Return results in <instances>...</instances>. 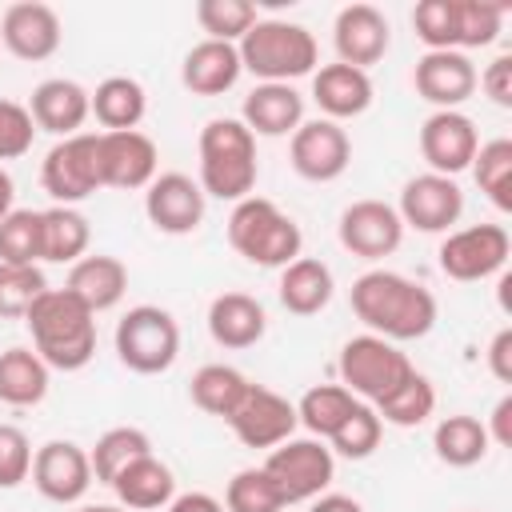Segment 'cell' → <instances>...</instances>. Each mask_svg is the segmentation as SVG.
<instances>
[{"mask_svg": "<svg viewBox=\"0 0 512 512\" xmlns=\"http://www.w3.org/2000/svg\"><path fill=\"white\" fill-rule=\"evenodd\" d=\"M352 312L372 336L392 340V344L428 336L440 316L436 296L424 284L400 272H388V268H372L352 280Z\"/></svg>", "mask_w": 512, "mask_h": 512, "instance_id": "1", "label": "cell"}, {"mask_svg": "<svg viewBox=\"0 0 512 512\" xmlns=\"http://www.w3.org/2000/svg\"><path fill=\"white\" fill-rule=\"evenodd\" d=\"M32 352L56 372H80L96 356V316L68 292L48 288L24 316Z\"/></svg>", "mask_w": 512, "mask_h": 512, "instance_id": "2", "label": "cell"}, {"mask_svg": "<svg viewBox=\"0 0 512 512\" xmlns=\"http://www.w3.org/2000/svg\"><path fill=\"white\" fill-rule=\"evenodd\" d=\"M260 176L256 136L236 116H216L200 128V188L216 200H244L252 196Z\"/></svg>", "mask_w": 512, "mask_h": 512, "instance_id": "3", "label": "cell"}, {"mask_svg": "<svg viewBox=\"0 0 512 512\" xmlns=\"http://www.w3.org/2000/svg\"><path fill=\"white\" fill-rule=\"evenodd\" d=\"M240 68L252 72L260 84H292L316 72L320 48L304 24L292 20H256L244 40L236 44Z\"/></svg>", "mask_w": 512, "mask_h": 512, "instance_id": "4", "label": "cell"}, {"mask_svg": "<svg viewBox=\"0 0 512 512\" xmlns=\"http://www.w3.org/2000/svg\"><path fill=\"white\" fill-rule=\"evenodd\" d=\"M228 244L256 268H284L300 256L304 232L288 212H280V204L244 196L228 216Z\"/></svg>", "mask_w": 512, "mask_h": 512, "instance_id": "5", "label": "cell"}, {"mask_svg": "<svg viewBox=\"0 0 512 512\" xmlns=\"http://www.w3.org/2000/svg\"><path fill=\"white\" fill-rule=\"evenodd\" d=\"M336 368H340V384H344L356 400H364V404H372V408H376L384 396H392V392L416 372L412 360H408L392 340H380V336H372V332H360V336L344 340Z\"/></svg>", "mask_w": 512, "mask_h": 512, "instance_id": "6", "label": "cell"}, {"mask_svg": "<svg viewBox=\"0 0 512 512\" xmlns=\"http://www.w3.org/2000/svg\"><path fill=\"white\" fill-rule=\"evenodd\" d=\"M116 356L136 376H160L180 356V324L168 308L136 304L116 324Z\"/></svg>", "mask_w": 512, "mask_h": 512, "instance_id": "7", "label": "cell"}, {"mask_svg": "<svg viewBox=\"0 0 512 512\" xmlns=\"http://www.w3.org/2000/svg\"><path fill=\"white\" fill-rule=\"evenodd\" d=\"M260 468L268 472V480L276 484L284 504H304V500H316L320 492H328V484L336 476V456L324 440L300 436V440L276 444Z\"/></svg>", "mask_w": 512, "mask_h": 512, "instance_id": "8", "label": "cell"}, {"mask_svg": "<svg viewBox=\"0 0 512 512\" xmlns=\"http://www.w3.org/2000/svg\"><path fill=\"white\" fill-rule=\"evenodd\" d=\"M508 252H512V236L504 224H468V228L444 236L436 260H440V272L448 280L476 284V280L504 272Z\"/></svg>", "mask_w": 512, "mask_h": 512, "instance_id": "9", "label": "cell"}, {"mask_svg": "<svg viewBox=\"0 0 512 512\" xmlns=\"http://www.w3.org/2000/svg\"><path fill=\"white\" fill-rule=\"evenodd\" d=\"M100 132H76L48 148L40 164V184L56 204L76 208L92 192H100V160H96Z\"/></svg>", "mask_w": 512, "mask_h": 512, "instance_id": "10", "label": "cell"}, {"mask_svg": "<svg viewBox=\"0 0 512 512\" xmlns=\"http://www.w3.org/2000/svg\"><path fill=\"white\" fill-rule=\"evenodd\" d=\"M288 160L296 168V176L312 180V184H328L340 180L352 164V140L336 120H304L292 140H288Z\"/></svg>", "mask_w": 512, "mask_h": 512, "instance_id": "11", "label": "cell"}, {"mask_svg": "<svg viewBox=\"0 0 512 512\" xmlns=\"http://www.w3.org/2000/svg\"><path fill=\"white\" fill-rule=\"evenodd\" d=\"M224 424L232 428V436L244 448H268L272 452L276 444L292 440L300 420H296V404L288 396H280V392H272L264 384H252Z\"/></svg>", "mask_w": 512, "mask_h": 512, "instance_id": "12", "label": "cell"}, {"mask_svg": "<svg viewBox=\"0 0 512 512\" xmlns=\"http://www.w3.org/2000/svg\"><path fill=\"white\" fill-rule=\"evenodd\" d=\"M204 208H208L204 188L192 176H184V172H160L144 188V216L164 236H188V232H196L204 224Z\"/></svg>", "mask_w": 512, "mask_h": 512, "instance_id": "13", "label": "cell"}, {"mask_svg": "<svg viewBox=\"0 0 512 512\" xmlns=\"http://www.w3.org/2000/svg\"><path fill=\"white\" fill-rule=\"evenodd\" d=\"M400 224L416 228V232H448L460 216H464V192L452 176H436V172H420L400 188Z\"/></svg>", "mask_w": 512, "mask_h": 512, "instance_id": "14", "label": "cell"}, {"mask_svg": "<svg viewBox=\"0 0 512 512\" xmlns=\"http://www.w3.org/2000/svg\"><path fill=\"white\" fill-rule=\"evenodd\" d=\"M96 160H100V188H120L136 192L156 180V144L140 128L132 132H100L96 140Z\"/></svg>", "mask_w": 512, "mask_h": 512, "instance_id": "15", "label": "cell"}, {"mask_svg": "<svg viewBox=\"0 0 512 512\" xmlns=\"http://www.w3.org/2000/svg\"><path fill=\"white\" fill-rule=\"evenodd\" d=\"M92 480V460L72 440H48L32 456V484L52 504H80Z\"/></svg>", "mask_w": 512, "mask_h": 512, "instance_id": "16", "label": "cell"}, {"mask_svg": "<svg viewBox=\"0 0 512 512\" xmlns=\"http://www.w3.org/2000/svg\"><path fill=\"white\" fill-rule=\"evenodd\" d=\"M336 236L340 244L360 256V260H380V256H392L404 240V224H400V212L384 200H352L344 212H340V224H336Z\"/></svg>", "mask_w": 512, "mask_h": 512, "instance_id": "17", "label": "cell"}, {"mask_svg": "<svg viewBox=\"0 0 512 512\" xmlns=\"http://www.w3.org/2000/svg\"><path fill=\"white\" fill-rule=\"evenodd\" d=\"M480 148V132L472 124V116H464L460 108L452 112H432L420 124V156L428 160V172L436 176H452L472 168V156Z\"/></svg>", "mask_w": 512, "mask_h": 512, "instance_id": "18", "label": "cell"}, {"mask_svg": "<svg viewBox=\"0 0 512 512\" xmlns=\"http://www.w3.org/2000/svg\"><path fill=\"white\" fill-rule=\"evenodd\" d=\"M64 40V28H60V16L52 4H40V0H20V4H8L4 16H0V44L16 56V60H48L56 56Z\"/></svg>", "mask_w": 512, "mask_h": 512, "instance_id": "19", "label": "cell"}, {"mask_svg": "<svg viewBox=\"0 0 512 512\" xmlns=\"http://www.w3.org/2000/svg\"><path fill=\"white\" fill-rule=\"evenodd\" d=\"M332 44H336V60L340 64H352V68L368 72L372 64L384 60V52L392 44L388 16L380 8H372V4H348V8L336 12Z\"/></svg>", "mask_w": 512, "mask_h": 512, "instance_id": "20", "label": "cell"}, {"mask_svg": "<svg viewBox=\"0 0 512 512\" xmlns=\"http://www.w3.org/2000/svg\"><path fill=\"white\" fill-rule=\"evenodd\" d=\"M412 84L436 112H452L476 92V64L468 52H424L412 68Z\"/></svg>", "mask_w": 512, "mask_h": 512, "instance_id": "21", "label": "cell"}, {"mask_svg": "<svg viewBox=\"0 0 512 512\" xmlns=\"http://www.w3.org/2000/svg\"><path fill=\"white\" fill-rule=\"evenodd\" d=\"M28 112H32L36 132H52V136L64 140V136H76L84 128V120L92 116V100H88V88L84 84L64 80V76H52V80H40L32 88Z\"/></svg>", "mask_w": 512, "mask_h": 512, "instance_id": "22", "label": "cell"}, {"mask_svg": "<svg viewBox=\"0 0 512 512\" xmlns=\"http://www.w3.org/2000/svg\"><path fill=\"white\" fill-rule=\"evenodd\" d=\"M312 100L324 120H352L372 108V76L352 68V64H324L312 72Z\"/></svg>", "mask_w": 512, "mask_h": 512, "instance_id": "23", "label": "cell"}, {"mask_svg": "<svg viewBox=\"0 0 512 512\" xmlns=\"http://www.w3.org/2000/svg\"><path fill=\"white\" fill-rule=\"evenodd\" d=\"M236 120L252 136H292L304 124V96L292 84H256Z\"/></svg>", "mask_w": 512, "mask_h": 512, "instance_id": "24", "label": "cell"}, {"mask_svg": "<svg viewBox=\"0 0 512 512\" xmlns=\"http://www.w3.org/2000/svg\"><path fill=\"white\" fill-rule=\"evenodd\" d=\"M240 52L236 44L224 40H200L188 48L184 64H180V84L192 96H224L228 88H236L240 80Z\"/></svg>", "mask_w": 512, "mask_h": 512, "instance_id": "25", "label": "cell"}, {"mask_svg": "<svg viewBox=\"0 0 512 512\" xmlns=\"http://www.w3.org/2000/svg\"><path fill=\"white\" fill-rule=\"evenodd\" d=\"M64 288L96 316V312H108V308H116L124 300V292H128V268H124V260L104 256V252L80 256L68 268V284Z\"/></svg>", "mask_w": 512, "mask_h": 512, "instance_id": "26", "label": "cell"}, {"mask_svg": "<svg viewBox=\"0 0 512 512\" xmlns=\"http://www.w3.org/2000/svg\"><path fill=\"white\" fill-rule=\"evenodd\" d=\"M268 332V312L248 292H220L208 304V336L220 348H252Z\"/></svg>", "mask_w": 512, "mask_h": 512, "instance_id": "27", "label": "cell"}, {"mask_svg": "<svg viewBox=\"0 0 512 512\" xmlns=\"http://www.w3.org/2000/svg\"><path fill=\"white\" fill-rule=\"evenodd\" d=\"M120 500V508L128 512H152V508H168L176 496V476L164 460H156V452L132 460L112 484H108Z\"/></svg>", "mask_w": 512, "mask_h": 512, "instance_id": "28", "label": "cell"}, {"mask_svg": "<svg viewBox=\"0 0 512 512\" xmlns=\"http://www.w3.org/2000/svg\"><path fill=\"white\" fill-rule=\"evenodd\" d=\"M280 304L292 312V316H316L332 304V292H336V280H332V268L316 256H296L292 264L280 268Z\"/></svg>", "mask_w": 512, "mask_h": 512, "instance_id": "29", "label": "cell"}, {"mask_svg": "<svg viewBox=\"0 0 512 512\" xmlns=\"http://www.w3.org/2000/svg\"><path fill=\"white\" fill-rule=\"evenodd\" d=\"M88 240H92V228L80 208L52 204L40 212V260L76 264L80 256H88Z\"/></svg>", "mask_w": 512, "mask_h": 512, "instance_id": "30", "label": "cell"}, {"mask_svg": "<svg viewBox=\"0 0 512 512\" xmlns=\"http://www.w3.org/2000/svg\"><path fill=\"white\" fill-rule=\"evenodd\" d=\"M88 100H92V116L100 120L104 132H132L148 112V92L132 76L100 80L96 92H88Z\"/></svg>", "mask_w": 512, "mask_h": 512, "instance_id": "31", "label": "cell"}, {"mask_svg": "<svg viewBox=\"0 0 512 512\" xmlns=\"http://www.w3.org/2000/svg\"><path fill=\"white\" fill-rule=\"evenodd\" d=\"M48 364L32 348H4L0 352V404L32 408L48 396Z\"/></svg>", "mask_w": 512, "mask_h": 512, "instance_id": "32", "label": "cell"}, {"mask_svg": "<svg viewBox=\"0 0 512 512\" xmlns=\"http://www.w3.org/2000/svg\"><path fill=\"white\" fill-rule=\"evenodd\" d=\"M248 388H252V380L232 364H204V368H196V376L188 384L192 404L208 416H220V420H228L236 412V404L244 400Z\"/></svg>", "mask_w": 512, "mask_h": 512, "instance_id": "33", "label": "cell"}, {"mask_svg": "<svg viewBox=\"0 0 512 512\" xmlns=\"http://www.w3.org/2000/svg\"><path fill=\"white\" fill-rule=\"evenodd\" d=\"M488 428L468 416V412H456V416H444L432 432V448L436 456L448 464V468H472L488 456Z\"/></svg>", "mask_w": 512, "mask_h": 512, "instance_id": "34", "label": "cell"}, {"mask_svg": "<svg viewBox=\"0 0 512 512\" xmlns=\"http://www.w3.org/2000/svg\"><path fill=\"white\" fill-rule=\"evenodd\" d=\"M148 452H152V440H148L144 428H132V424L108 428V432L92 444V452H88L92 476H96L100 484H112L132 460H140V456H148Z\"/></svg>", "mask_w": 512, "mask_h": 512, "instance_id": "35", "label": "cell"}, {"mask_svg": "<svg viewBox=\"0 0 512 512\" xmlns=\"http://www.w3.org/2000/svg\"><path fill=\"white\" fill-rule=\"evenodd\" d=\"M356 404H360V400H356L344 384H316V388H308V392L300 396L296 420H300L316 440H328V436L348 420V412H352Z\"/></svg>", "mask_w": 512, "mask_h": 512, "instance_id": "36", "label": "cell"}, {"mask_svg": "<svg viewBox=\"0 0 512 512\" xmlns=\"http://www.w3.org/2000/svg\"><path fill=\"white\" fill-rule=\"evenodd\" d=\"M472 176H476L480 192L500 212H512V140L508 136H496V140H488V144L476 148Z\"/></svg>", "mask_w": 512, "mask_h": 512, "instance_id": "37", "label": "cell"}, {"mask_svg": "<svg viewBox=\"0 0 512 512\" xmlns=\"http://www.w3.org/2000/svg\"><path fill=\"white\" fill-rule=\"evenodd\" d=\"M432 412H436V388H432V380L424 372H412L392 396H384L376 404V416L384 424H396V428H416Z\"/></svg>", "mask_w": 512, "mask_h": 512, "instance_id": "38", "label": "cell"}, {"mask_svg": "<svg viewBox=\"0 0 512 512\" xmlns=\"http://www.w3.org/2000/svg\"><path fill=\"white\" fill-rule=\"evenodd\" d=\"M380 436H384V420L376 416L372 404H356L348 412V420L328 436L332 444V456H344V460H368L376 448H380Z\"/></svg>", "mask_w": 512, "mask_h": 512, "instance_id": "39", "label": "cell"}, {"mask_svg": "<svg viewBox=\"0 0 512 512\" xmlns=\"http://www.w3.org/2000/svg\"><path fill=\"white\" fill-rule=\"evenodd\" d=\"M504 16H508V4H492V0H456V48H460V52H472V48L496 44Z\"/></svg>", "mask_w": 512, "mask_h": 512, "instance_id": "40", "label": "cell"}, {"mask_svg": "<svg viewBox=\"0 0 512 512\" xmlns=\"http://www.w3.org/2000/svg\"><path fill=\"white\" fill-rule=\"evenodd\" d=\"M48 292L40 264H0V316L24 320L28 308Z\"/></svg>", "mask_w": 512, "mask_h": 512, "instance_id": "41", "label": "cell"}, {"mask_svg": "<svg viewBox=\"0 0 512 512\" xmlns=\"http://www.w3.org/2000/svg\"><path fill=\"white\" fill-rule=\"evenodd\" d=\"M256 4L248 0H200L196 4V24L208 32V40H224V44H240L244 32L256 24Z\"/></svg>", "mask_w": 512, "mask_h": 512, "instance_id": "42", "label": "cell"}, {"mask_svg": "<svg viewBox=\"0 0 512 512\" xmlns=\"http://www.w3.org/2000/svg\"><path fill=\"white\" fill-rule=\"evenodd\" d=\"M284 496L264 468H240L224 488V512H284Z\"/></svg>", "mask_w": 512, "mask_h": 512, "instance_id": "43", "label": "cell"}, {"mask_svg": "<svg viewBox=\"0 0 512 512\" xmlns=\"http://www.w3.org/2000/svg\"><path fill=\"white\" fill-rule=\"evenodd\" d=\"M0 264H40V212L12 208L0 220Z\"/></svg>", "mask_w": 512, "mask_h": 512, "instance_id": "44", "label": "cell"}, {"mask_svg": "<svg viewBox=\"0 0 512 512\" xmlns=\"http://www.w3.org/2000/svg\"><path fill=\"white\" fill-rule=\"evenodd\" d=\"M412 28L428 52H460L456 48V0H420L412 8Z\"/></svg>", "mask_w": 512, "mask_h": 512, "instance_id": "45", "label": "cell"}, {"mask_svg": "<svg viewBox=\"0 0 512 512\" xmlns=\"http://www.w3.org/2000/svg\"><path fill=\"white\" fill-rule=\"evenodd\" d=\"M32 444L24 428L0 424V488H20L32 476Z\"/></svg>", "mask_w": 512, "mask_h": 512, "instance_id": "46", "label": "cell"}, {"mask_svg": "<svg viewBox=\"0 0 512 512\" xmlns=\"http://www.w3.org/2000/svg\"><path fill=\"white\" fill-rule=\"evenodd\" d=\"M32 140H36V124H32L28 104L0 100V160L24 156L32 148Z\"/></svg>", "mask_w": 512, "mask_h": 512, "instance_id": "47", "label": "cell"}, {"mask_svg": "<svg viewBox=\"0 0 512 512\" xmlns=\"http://www.w3.org/2000/svg\"><path fill=\"white\" fill-rule=\"evenodd\" d=\"M476 84L496 108H512V52H500L484 72H476Z\"/></svg>", "mask_w": 512, "mask_h": 512, "instance_id": "48", "label": "cell"}, {"mask_svg": "<svg viewBox=\"0 0 512 512\" xmlns=\"http://www.w3.org/2000/svg\"><path fill=\"white\" fill-rule=\"evenodd\" d=\"M488 372L500 384H512V328H500L488 344Z\"/></svg>", "mask_w": 512, "mask_h": 512, "instance_id": "49", "label": "cell"}, {"mask_svg": "<svg viewBox=\"0 0 512 512\" xmlns=\"http://www.w3.org/2000/svg\"><path fill=\"white\" fill-rule=\"evenodd\" d=\"M484 428H488V440H492V444L512 448V392L496 400V408H492V416H488Z\"/></svg>", "mask_w": 512, "mask_h": 512, "instance_id": "50", "label": "cell"}, {"mask_svg": "<svg viewBox=\"0 0 512 512\" xmlns=\"http://www.w3.org/2000/svg\"><path fill=\"white\" fill-rule=\"evenodd\" d=\"M168 512H224V504L208 492H180V496H172Z\"/></svg>", "mask_w": 512, "mask_h": 512, "instance_id": "51", "label": "cell"}, {"mask_svg": "<svg viewBox=\"0 0 512 512\" xmlns=\"http://www.w3.org/2000/svg\"><path fill=\"white\" fill-rule=\"evenodd\" d=\"M308 512H364V504L344 492H320L316 500H308Z\"/></svg>", "mask_w": 512, "mask_h": 512, "instance_id": "52", "label": "cell"}, {"mask_svg": "<svg viewBox=\"0 0 512 512\" xmlns=\"http://www.w3.org/2000/svg\"><path fill=\"white\" fill-rule=\"evenodd\" d=\"M12 200H16V184H12V176H8L4 168H0V220H4V216H8L12 208H16Z\"/></svg>", "mask_w": 512, "mask_h": 512, "instance_id": "53", "label": "cell"}, {"mask_svg": "<svg viewBox=\"0 0 512 512\" xmlns=\"http://www.w3.org/2000/svg\"><path fill=\"white\" fill-rule=\"evenodd\" d=\"M76 512H128V508H120V504H80Z\"/></svg>", "mask_w": 512, "mask_h": 512, "instance_id": "54", "label": "cell"}]
</instances>
